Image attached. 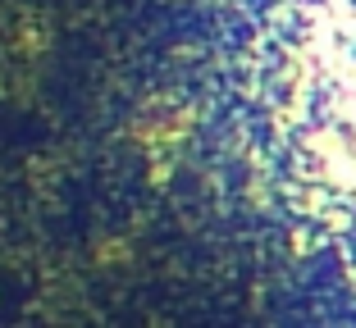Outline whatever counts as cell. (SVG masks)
I'll return each mask as SVG.
<instances>
[{"label":"cell","mask_w":356,"mask_h":328,"mask_svg":"<svg viewBox=\"0 0 356 328\" xmlns=\"http://www.w3.org/2000/svg\"><path fill=\"white\" fill-rule=\"evenodd\" d=\"M256 78L293 205L356 265V0H274Z\"/></svg>","instance_id":"6da1fadb"}]
</instances>
